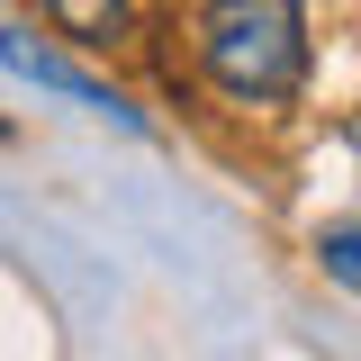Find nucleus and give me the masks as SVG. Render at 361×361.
<instances>
[{"mask_svg":"<svg viewBox=\"0 0 361 361\" xmlns=\"http://www.w3.org/2000/svg\"><path fill=\"white\" fill-rule=\"evenodd\" d=\"M199 63L226 99H289L307 82V9L298 0H208L199 9Z\"/></svg>","mask_w":361,"mask_h":361,"instance_id":"1","label":"nucleus"},{"mask_svg":"<svg viewBox=\"0 0 361 361\" xmlns=\"http://www.w3.org/2000/svg\"><path fill=\"white\" fill-rule=\"evenodd\" d=\"M0 63H18V73H37L45 90H63V99H82V109H99V118H118V127L135 118V109L118 99V90H99L90 73H73V63H54V54H37V45H18V37H0Z\"/></svg>","mask_w":361,"mask_h":361,"instance_id":"2","label":"nucleus"},{"mask_svg":"<svg viewBox=\"0 0 361 361\" xmlns=\"http://www.w3.org/2000/svg\"><path fill=\"white\" fill-rule=\"evenodd\" d=\"M37 9H45L73 45H118V37H127V18H135V0H37Z\"/></svg>","mask_w":361,"mask_h":361,"instance_id":"3","label":"nucleus"},{"mask_svg":"<svg viewBox=\"0 0 361 361\" xmlns=\"http://www.w3.org/2000/svg\"><path fill=\"white\" fill-rule=\"evenodd\" d=\"M325 253H334V271H343V280H353V289H361V235H334Z\"/></svg>","mask_w":361,"mask_h":361,"instance_id":"4","label":"nucleus"}]
</instances>
